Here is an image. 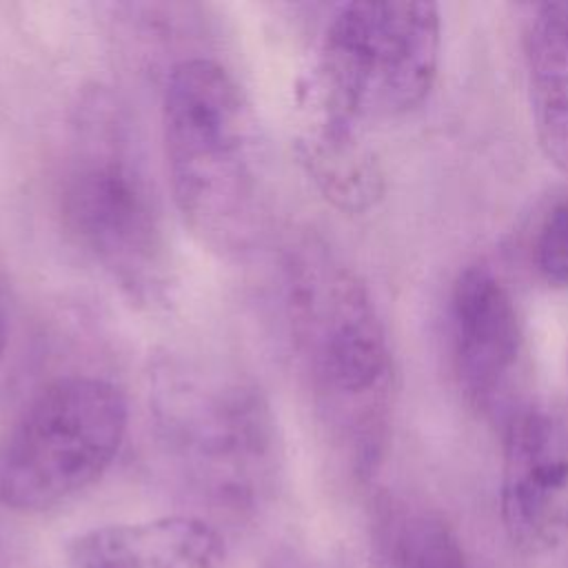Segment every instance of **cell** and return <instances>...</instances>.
Wrapping results in <instances>:
<instances>
[{"mask_svg":"<svg viewBox=\"0 0 568 568\" xmlns=\"http://www.w3.org/2000/svg\"><path fill=\"white\" fill-rule=\"evenodd\" d=\"M284 311L313 406L357 475L379 464L393 390V357L377 306L320 240L295 244L284 264Z\"/></svg>","mask_w":568,"mask_h":568,"instance_id":"6da1fadb","label":"cell"},{"mask_svg":"<svg viewBox=\"0 0 568 568\" xmlns=\"http://www.w3.org/2000/svg\"><path fill=\"white\" fill-rule=\"evenodd\" d=\"M58 209L71 242L131 302H166L175 262L162 195L129 111L104 89L73 109Z\"/></svg>","mask_w":568,"mask_h":568,"instance_id":"7a4b0ae2","label":"cell"},{"mask_svg":"<svg viewBox=\"0 0 568 568\" xmlns=\"http://www.w3.org/2000/svg\"><path fill=\"white\" fill-rule=\"evenodd\" d=\"M162 140L173 204L191 233L222 255L251 251L266 220L264 158L253 109L222 64L171 67Z\"/></svg>","mask_w":568,"mask_h":568,"instance_id":"3957f363","label":"cell"},{"mask_svg":"<svg viewBox=\"0 0 568 568\" xmlns=\"http://www.w3.org/2000/svg\"><path fill=\"white\" fill-rule=\"evenodd\" d=\"M149 410L162 455L197 499L231 515L268 499L282 446L273 408L253 379L162 353L149 366Z\"/></svg>","mask_w":568,"mask_h":568,"instance_id":"277c9868","label":"cell"},{"mask_svg":"<svg viewBox=\"0 0 568 568\" xmlns=\"http://www.w3.org/2000/svg\"><path fill=\"white\" fill-rule=\"evenodd\" d=\"M126 424L115 384L95 375L51 379L0 442V506L42 513L87 490L113 464Z\"/></svg>","mask_w":568,"mask_h":568,"instance_id":"5b68a950","label":"cell"},{"mask_svg":"<svg viewBox=\"0 0 568 568\" xmlns=\"http://www.w3.org/2000/svg\"><path fill=\"white\" fill-rule=\"evenodd\" d=\"M442 20L433 2H348L331 16L317 60L322 113L357 126L419 106L437 78Z\"/></svg>","mask_w":568,"mask_h":568,"instance_id":"8992f818","label":"cell"},{"mask_svg":"<svg viewBox=\"0 0 568 568\" xmlns=\"http://www.w3.org/2000/svg\"><path fill=\"white\" fill-rule=\"evenodd\" d=\"M499 510L524 555H546L568 539V399L519 404L506 417Z\"/></svg>","mask_w":568,"mask_h":568,"instance_id":"52a82bcc","label":"cell"},{"mask_svg":"<svg viewBox=\"0 0 568 568\" xmlns=\"http://www.w3.org/2000/svg\"><path fill=\"white\" fill-rule=\"evenodd\" d=\"M455 373L466 399L488 415L508 417L524 373L526 339L508 286L484 264L466 266L450 293Z\"/></svg>","mask_w":568,"mask_h":568,"instance_id":"ba28073f","label":"cell"},{"mask_svg":"<svg viewBox=\"0 0 568 568\" xmlns=\"http://www.w3.org/2000/svg\"><path fill=\"white\" fill-rule=\"evenodd\" d=\"M75 568H235L206 519L171 515L91 528L71 541Z\"/></svg>","mask_w":568,"mask_h":568,"instance_id":"9c48e42d","label":"cell"},{"mask_svg":"<svg viewBox=\"0 0 568 568\" xmlns=\"http://www.w3.org/2000/svg\"><path fill=\"white\" fill-rule=\"evenodd\" d=\"M524 58L537 142L548 162L568 175V0L532 9Z\"/></svg>","mask_w":568,"mask_h":568,"instance_id":"30bf717a","label":"cell"},{"mask_svg":"<svg viewBox=\"0 0 568 568\" xmlns=\"http://www.w3.org/2000/svg\"><path fill=\"white\" fill-rule=\"evenodd\" d=\"M373 568H470L442 513L397 495H379L371 513Z\"/></svg>","mask_w":568,"mask_h":568,"instance_id":"8fae6325","label":"cell"},{"mask_svg":"<svg viewBox=\"0 0 568 568\" xmlns=\"http://www.w3.org/2000/svg\"><path fill=\"white\" fill-rule=\"evenodd\" d=\"M304 171L328 202L348 213L373 209L384 195V175L357 126L322 113L297 142Z\"/></svg>","mask_w":568,"mask_h":568,"instance_id":"7c38bea8","label":"cell"},{"mask_svg":"<svg viewBox=\"0 0 568 568\" xmlns=\"http://www.w3.org/2000/svg\"><path fill=\"white\" fill-rule=\"evenodd\" d=\"M532 257L546 282L568 286V200L555 204L541 220Z\"/></svg>","mask_w":568,"mask_h":568,"instance_id":"4fadbf2b","label":"cell"},{"mask_svg":"<svg viewBox=\"0 0 568 568\" xmlns=\"http://www.w3.org/2000/svg\"><path fill=\"white\" fill-rule=\"evenodd\" d=\"M271 568H317V566L306 564V561H300V559H284V561L273 564Z\"/></svg>","mask_w":568,"mask_h":568,"instance_id":"5bb4252c","label":"cell"},{"mask_svg":"<svg viewBox=\"0 0 568 568\" xmlns=\"http://www.w3.org/2000/svg\"><path fill=\"white\" fill-rule=\"evenodd\" d=\"M7 348V322H4V315L0 313V357Z\"/></svg>","mask_w":568,"mask_h":568,"instance_id":"9a60e30c","label":"cell"},{"mask_svg":"<svg viewBox=\"0 0 568 568\" xmlns=\"http://www.w3.org/2000/svg\"><path fill=\"white\" fill-rule=\"evenodd\" d=\"M566 371H568V359H566Z\"/></svg>","mask_w":568,"mask_h":568,"instance_id":"2e32d148","label":"cell"}]
</instances>
